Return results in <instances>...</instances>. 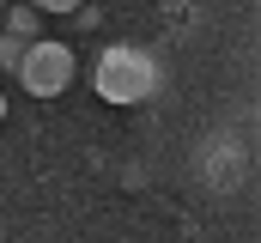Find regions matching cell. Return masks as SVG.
<instances>
[{"label": "cell", "mask_w": 261, "mask_h": 243, "mask_svg": "<svg viewBox=\"0 0 261 243\" xmlns=\"http://www.w3.org/2000/svg\"><path fill=\"white\" fill-rule=\"evenodd\" d=\"M97 98H110V104H140V98H152L158 91V61L146 55L140 43H116V49H103L97 55Z\"/></svg>", "instance_id": "cell-1"}, {"label": "cell", "mask_w": 261, "mask_h": 243, "mask_svg": "<svg viewBox=\"0 0 261 243\" xmlns=\"http://www.w3.org/2000/svg\"><path fill=\"white\" fill-rule=\"evenodd\" d=\"M0 121H6V98H0Z\"/></svg>", "instance_id": "cell-4"}, {"label": "cell", "mask_w": 261, "mask_h": 243, "mask_svg": "<svg viewBox=\"0 0 261 243\" xmlns=\"http://www.w3.org/2000/svg\"><path fill=\"white\" fill-rule=\"evenodd\" d=\"M18 73H24V91L55 98V91H67V79H73V49H61V43H31L18 55Z\"/></svg>", "instance_id": "cell-2"}, {"label": "cell", "mask_w": 261, "mask_h": 243, "mask_svg": "<svg viewBox=\"0 0 261 243\" xmlns=\"http://www.w3.org/2000/svg\"><path fill=\"white\" fill-rule=\"evenodd\" d=\"M31 6H49V12H73L79 0H31Z\"/></svg>", "instance_id": "cell-3"}]
</instances>
